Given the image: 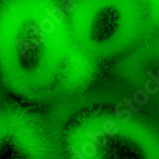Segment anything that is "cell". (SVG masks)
Returning <instances> with one entry per match:
<instances>
[{
	"label": "cell",
	"instance_id": "obj_9",
	"mask_svg": "<svg viewBox=\"0 0 159 159\" xmlns=\"http://www.w3.org/2000/svg\"><path fill=\"white\" fill-rule=\"evenodd\" d=\"M156 77H157V79L159 80V69H157V75H156Z\"/></svg>",
	"mask_w": 159,
	"mask_h": 159
},
{
	"label": "cell",
	"instance_id": "obj_5",
	"mask_svg": "<svg viewBox=\"0 0 159 159\" xmlns=\"http://www.w3.org/2000/svg\"><path fill=\"white\" fill-rule=\"evenodd\" d=\"M87 135L91 138V141H93L96 146H98V148H100V149H102L103 148V143L100 141V140L98 139V138H97V136L96 135H94V134H93V133H91V131H88L87 132Z\"/></svg>",
	"mask_w": 159,
	"mask_h": 159
},
{
	"label": "cell",
	"instance_id": "obj_1",
	"mask_svg": "<svg viewBox=\"0 0 159 159\" xmlns=\"http://www.w3.org/2000/svg\"><path fill=\"white\" fill-rule=\"evenodd\" d=\"M122 106H123V105H122V103H116L115 107H114L113 112H114V115H116V116L127 115V117L122 120V122H123V123H128V122H129L132 119V110L130 108L123 109V110H119V107H121Z\"/></svg>",
	"mask_w": 159,
	"mask_h": 159
},
{
	"label": "cell",
	"instance_id": "obj_8",
	"mask_svg": "<svg viewBox=\"0 0 159 159\" xmlns=\"http://www.w3.org/2000/svg\"><path fill=\"white\" fill-rule=\"evenodd\" d=\"M147 75H148V76L152 80V81H154V82L157 84V85H159V80L157 79V77H156V76L154 74V73H152V72L151 71V70L147 72Z\"/></svg>",
	"mask_w": 159,
	"mask_h": 159
},
{
	"label": "cell",
	"instance_id": "obj_6",
	"mask_svg": "<svg viewBox=\"0 0 159 159\" xmlns=\"http://www.w3.org/2000/svg\"><path fill=\"white\" fill-rule=\"evenodd\" d=\"M150 83H151V80H148L146 83H145V91L148 94H155L159 91V87H155L154 89H151L150 87Z\"/></svg>",
	"mask_w": 159,
	"mask_h": 159
},
{
	"label": "cell",
	"instance_id": "obj_7",
	"mask_svg": "<svg viewBox=\"0 0 159 159\" xmlns=\"http://www.w3.org/2000/svg\"><path fill=\"white\" fill-rule=\"evenodd\" d=\"M71 150H72V151L73 152V154H75L77 158H79V159H86V157L83 155V154H81V152H79L78 150L75 149V147H72Z\"/></svg>",
	"mask_w": 159,
	"mask_h": 159
},
{
	"label": "cell",
	"instance_id": "obj_10",
	"mask_svg": "<svg viewBox=\"0 0 159 159\" xmlns=\"http://www.w3.org/2000/svg\"><path fill=\"white\" fill-rule=\"evenodd\" d=\"M72 159H76V156H75V154H73V155L72 156Z\"/></svg>",
	"mask_w": 159,
	"mask_h": 159
},
{
	"label": "cell",
	"instance_id": "obj_4",
	"mask_svg": "<svg viewBox=\"0 0 159 159\" xmlns=\"http://www.w3.org/2000/svg\"><path fill=\"white\" fill-rule=\"evenodd\" d=\"M124 105L127 107H130V109L132 111H134V112H138L139 110H140V107L139 106H133L132 105V101L133 100H132V99H129V98H127V97H125L124 98Z\"/></svg>",
	"mask_w": 159,
	"mask_h": 159
},
{
	"label": "cell",
	"instance_id": "obj_2",
	"mask_svg": "<svg viewBox=\"0 0 159 159\" xmlns=\"http://www.w3.org/2000/svg\"><path fill=\"white\" fill-rule=\"evenodd\" d=\"M114 126H115V124L113 123V121H107L106 123H104L103 131L105 132L107 135H109V136H113V135H115V134L119 131V128L118 127H115L114 130H112Z\"/></svg>",
	"mask_w": 159,
	"mask_h": 159
},
{
	"label": "cell",
	"instance_id": "obj_3",
	"mask_svg": "<svg viewBox=\"0 0 159 159\" xmlns=\"http://www.w3.org/2000/svg\"><path fill=\"white\" fill-rule=\"evenodd\" d=\"M72 0H62L61 2V8L63 9L64 12H68V13H71V12L75 11L77 8L76 4H72Z\"/></svg>",
	"mask_w": 159,
	"mask_h": 159
}]
</instances>
